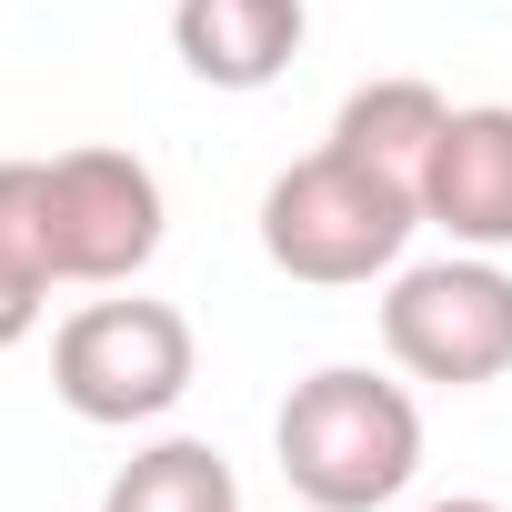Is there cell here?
<instances>
[{"label":"cell","instance_id":"obj_7","mask_svg":"<svg viewBox=\"0 0 512 512\" xmlns=\"http://www.w3.org/2000/svg\"><path fill=\"white\" fill-rule=\"evenodd\" d=\"M171 51L211 91H262L302 51V0H181L171 11Z\"/></svg>","mask_w":512,"mask_h":512},{"label":"cell","instance_id":"obj_8","mask_svg":"<svg viewBox=\"0 0 512 512\" xmlns=\"http://www.w3.org/2000/svg\"><path fill=\"white\" fill-rule=\"evenodd\" d=\"M442 121H452V101H442L432 81H362V91L342 101L332 141H342V151H362V161H382V171H402V181H422V161H432Z\"/></svg>","mask_w":512,"mask_h":512},{"label":"cell","instance_id":"obj_1","mask_svg":"<svg viewBox=\"0 0 512 512\" xmlns=\"http://www.w3.org/2000/svg\"><path fill=\"white\" fill-rule=\"evenodd\" d=\"M422 221V181L362 161V151H312L262 191V251L292 282H372L402 262V241Z\"/></svg>","mask_w":512,"mask_h":512},{"label":"cell","instance_id":"obj_12","mask_svg":"<svg viewBox=\"0 0 512 512\" xmlns=\"http://www.w3.org/2000/svg\"><path fill=\"white\" fill-rule=\"evenodd\" d=\"M432 512H502V502H432Z\"/></svg>","mask_w":512,"mask_h":512},{"label":"cell","instance_id":"obj_2","mask_svg":"<svg viewBox=\"0 0 512 512\" xmlns=\"http://www.w3.org/2000/svg\"><path fill=\"white\" fill-rule=\"evenodd\" d=\"M272 442H282V482H292L302 502H322V512H372V502H392V492L412 482V462H422V412H412V392L382 382V372H312V382H292Z\"/></svg>","mask_w":512,"mask_h":512},{"label":"cell","instance_id":"obj_9","mask_svg":"<svg viewBox=\"0 0 512 512\" xmlns=\"http://www.w3.org/2000/svg\"><path fill=\"white\" fill-rule=\"evenodd\" d=\"M101 512H241V482L211 442H151L141 462L111 472Z\"/></svg>","mask_w":512,"mask_h":512},{"label":"cell","instance_id":"obj_4","mask_svg":"<svg viewBox=\"0 0 512 512\" xmlns=\"http://www.w3.org/2000/svg\"><path fill=\"white\" fill-rule=\"evenodd\" d=\"M382 342L422 382H502L512 372V272L502 262H422L382 302Z\"/></svg>","mask_w":512,"mask_h":512},{"label":"cell","instance_id":"obj_5","mask_svg":"<svg viewBox=\"0 0 512 512\" xmlns=\"http://www.w3.org/2000/svg\"><path fill=\"white\" fill-rule=\"evenodd\" d=\"M161 251V181L141 151H61L51 161V282H131Z\"/></svg>","mask_w":512,"mask_h":512},{"label":"cell","instance_id":"obj_10","mask_svg":"<svg viewBox=\"0 0 512 512\" xmlns=\"http://www.w3.org/2000/svg\"><path fill=\"white\" fill-rule=\"evenodd\" d=\"M0 262L51 282V161H0Z\"/></svg>","mask_w":512,"mask_h":512},{"label":"cell","instance_id":"obj_3","mask_svg":"<svg viewBox=\"0 0 512 512\" xmlns=\"http://www.w3.org/2000/svg\"><path fill=\"white\" fill-rule=\"evenodd\" d=\"M51 382L81 422H151L191 392V322L171 302H91L61 322Z\"/></svg>","mask_w":512,"mask_h":512},{"label":"cell","instance_id":"obj_6","mask_svg":"<svg viewBox=\"0 0 512 512\" xmlns=\"http://www.w3.org/2000/svg\"><path fill=\"white\" fill-rule=\"evenodd\" d=\"M422 221H442L452 241H482V251L512 241V111L502 101L442 121V141L422 161Z\"/></svg>","mask_w":512,"mask_h":512},{"label":"cell","instance_id":"obj_11","mask_svg":"<svg viewBox=\"0 0 512 512\" xmlns=\"http://www.w3.org/2000/svg\"><path fill=\"white\" fill-rule=\"evenodd\" d=\"M41 292H51L41 272H21V262H0V352H11V342H21L31 322H41Z\"/></svg>","mask_w":512,"mask_h":512}]
</instances>
